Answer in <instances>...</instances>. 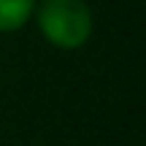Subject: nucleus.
Masks as SVG:
<instances>
[{
    "instance_id": "f03ea898",
    "label": "nucleus",
    "mask_w": 146,
    "mask_h": 146,
    "mask_svg": "<svg viewBox=\"0 0 146 146\" xmlns=\"http://www.w3.org/2000/svg\"><path fill=\"white\" fill-rule=\"evenodd\" d=\"M35 14V0H0V33H14Z\"/></svg>"
},
{
    "instance_id": "f257e3e1",
    "label": "nucleus",
    "mask_w": 146,
    "mask_h": 146,
    "mask_svg": "<svg viewBox=\"0 0 146 146\" xmlns=\"http://www.w3.org/2000/svg\"><path fill=\"white\" fill-rule=\"evenodd\" d=\"M35 16L43 38L60 49H78L92 35V11L84 0H41Z\"/></svg>"
}]
</instances>
